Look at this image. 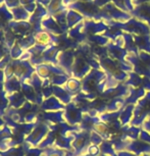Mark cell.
<instances>
[{
	"instance_id": "cell-1",
	"label": "cell",
	"mask_w": 150,
	"mask_h": 156,
	"mask_svg": "<svg viewBox=\"0 0 150 156\" xmlns=\"http://www.w3.org/2000/svg\"><path fill=\"white\" fill-rule=\"evenodd\" d=\"M35 40H36V42H37V44L46 45L50 42V40L51 39H50L49 34H47L46 32H39L37 35H36Z\"/></svg>"
}]
</instances>
